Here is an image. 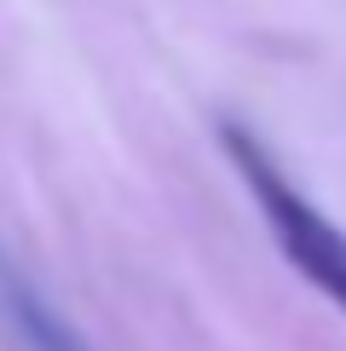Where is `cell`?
Masks as SVG:
<instances>
[{
  "label": "cell",
  "mask_w": 346,
  "mask_h": 351,
  "mask_svg": "<svg viewBox=\"0 0 346 351\" xmlns=\"http://www.w3.org/2000/svg\"><path fill=\"white\" fill-rule=\"evenodd\" d=\"M220 144H225L231 167H237V179L249 184V196H254L260 219H266L271 242L283 247V259L306 276L335 311H346V230L288 179L283 162L242 121H220Z\"/></svg>",
  "instance_id": "1"
},
{
  "label": "cell",
  "mask_w": 346,
  "mask_h": 351,
  "mask_svg": "<svg viewBox=\"0 0 346 351\" xmlns=\"http://www.w3.org/2000/svg\"><path fill=\"white\" fill-rule=\"evenodd\" d=\"M0 323H6V334L23 351H93L86 334L41 294L35 276H29L12 254H0Z\"/></svg>",
  "instance_id": "2"
}]
</instances>
